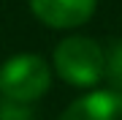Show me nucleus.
<instances>
[{
    "label": "nucleus",
    "mask_w": 122,
    "mask_h": 120,
    "mask_svg": "<svg viewBox=\"0 0 122 120\" xmlns=\"http://www.w3.org/2000/svg\"><path fill=\"white\" fill-rule=\"evenodd\" d=\"M103 79L111 90L122 93V38H111L103 46Z\"/></svg>",
    "instance_id": "39448f33"
},
{
    "label": "nucleus",
    "mask_w": 122,
    "mask_h": 120,
    "mask_svg": "<svg viewBox=\"0 0 122 120\" xmlns=\"http://www.w3.org/2000/svg\"><path fill=\"white\" fill-rule=\"evenodd\" d=\"M33 17L52 30H76L87 25L98 8V0H27Z\"/></svg>",
    "instance_id": "7ed1b4c3"
},
{
    "label": "nucleus",
    "mask_w": 122,
    "mask_h": 120,
    "mask_svg": "<svg viewBox=\"0 0 122 120\" xmlns=\"http://www.w3.org/2000/svg\"><path fill=\"white\" fill-rule=\"evenodd\" d=\"M52 66L65 85L92 87L103 79V46L90 36H65L52 52Z\"/></svg>",
    "instance_id": "f257e3e1"
},
{
    "label": "nucleus",
    "mask_w": 122,
    "mask_h": 120,
    "mask_svg": "<svg viewBox=\"0 0 122 120\" xmlns=\"http://www.w3.org/2000/svg\"><path fill=\"white\" fill-rule=\"evenodd\" d=\"M52 85V66L33 52L11 55L0 66V93L5 101L33 104Z\"/></svg>",
    "instance_id": "f03ea898"
},
{
    "label": "nucleus",
    "mask_w": 122,
    "mask_h": 120,
    "mask_svg": "<svg viewBox=\"0 0 122 120\" xmlns=\"http://www.w3.org/2000/svg\"><path fill=\"white\" fill-rule=\"evenodd\" d=\"M60 120H122V93L119 90H90L71 101Z\"/></svg>",
    "instance_id": "20e7f679"
}]
</instances>
